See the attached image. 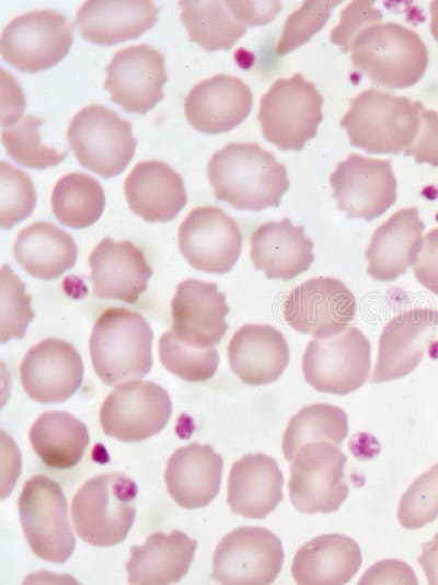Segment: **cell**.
<instances>
[{"mask_svg":"<svg viewBox=\"0 0 438 585\" xmlns=\"http://www.w3.org/2000/svg\"><path fill=\"white\" fill-rule=\"evenodd\" d=\"M207 171L216 198L240 210L277 207L289 187L286 167L254 142L228 144Z\"/></svg>","mask_w":438,"mask_h":585,"instance_id":"1","label":"cell"},{"mask_svg":"<svg viewBox=\"0 0 438 585\" xmlns=\"http://www.w3.org/2000/svg\"><path fill=\"white\" fill-rule=\"evenodd\" d=\"M350 50L355 70L390 89L415 84L428 65V50L419 35L394 22L367 26L355 37Z\"/></svg>","mask_w":438,"mask_h":585,"instance_id":"2","label":"cell"},{"mask_svg":"<svg viewBox=\"0 0 438 585\" xmlns=\"http://www.w3.org/2000/svg\"><path fill=\"white\" fill-rule=\"evenodd\" d=\"M153 332L139 313L107 308L96 319L91 337L93 368L106 386L146 376L152 367Z\"/></svg>","mask_w":438,"mask_h":585,"instance_id":"3","label":"cell"},{"mask_svg":"<svg viewBox=\"0 0 438 585\" xmlns=\"http://www.w3.org/2000/svg\"><path fill=\"white\" fill-rule=\"evenodd\" d=\"M419 103L405 96L367 89L350 100L342 117L351 146L369 153L405 151L419 128Z\"/></svg>","mask_w":438,"mask_h":585,"instance_id":"4","label":"cell"},{"mask_svg":"<svg viewBox=\"0 0 438 585\" xmlns=\"http://www.w3.org/2000/svg\"><path fill=\"white\" fill-rule=\"evenodd\" d=\"M137 485L119 472L88 480L76 493L71 516L77 535L89 544L111 547L127 537L136 515Z\"/></svg>","mask_w":438,"mask_h":585,"instance_id":"5","label":"cell"},{"mask_svg":"<svg viewBox=\"0 0 438 585\" xmlns=\"http://www.w3.org/2000/svg\"><path fill=\"white\" fill-rule=\"evenodd\" d=\"M323 97L300 73L277 79L262 96L258 122L265 139L280 150H301L316 135Z\"/></svg>","mask_w":438,"mask_h":585,"instance_id":"6","label":"cell"},{"mask_svg":"<svg viewBox=\"0 0 438 585\" xmlns=\"http://www.w3.org/2000/svg\"><path fill=\"white\" fill-rule=\"evenodd\" d=\"M18 505L31 550L45 561L66 562L74 550L76 539L59 483L44 474L32 477L24 483Z\"/></svg>","mask_w":438,"mask_h":585,"instance_id":"7","label":"cell"},{"mask_svg":"<svg viewBox=\"0 0 438 585\" xmlns=\"http://www.w3.org/2000/svg\"><path fill=\"white\" fill-rule=\"evenodd\" d=\"M67 139L79 163L105 179L122 173L136 149L130 123L97 104L72 117Z\"/></svg>","mask_w":438,"mask_h":585,"instance_id":"8","label":"cell"},{"mask_svg":"<svg viewBox=\"0 0 438 585\" xmlns=\"http://www.w3.org/2000/svg\"><path fill=\"white\" fill-rule=\"evenodd\" d=\"M371 364L370 343L357 328L311 340L303 353L306 381L320 392L347 394L368 379Z\"/></svg>","mask_w":438,"mask_h":585,"instance_id":"9","label":"cell"},{"mask_svg":"<svg viewBox=\"0 0 438 585\" xmlns=\"http://www.w3.org/2000/svg\"><path fill=\"white\" fill-rule=\"evenodd\" d=\"M345 463L339 446L328 441L302 445L290 468L289 497L295 508L304 514L337 511L349 492Z\"/></svg>","mask_w":438,"mask_h":585,"instance_id":"10","label":"cell"},{"mask_svg":"<svg viewBox=\"0 0 438 585\" xmlns=\"http://www.w3.org/2000/svg\"><path fill=\"white\" fill-rule=\"evenodd\" d=\"M72 45V26L60 13L38 10L11 20L2 31L1 55L24 72H38L58 64Z\"/></svg>","mask_w":438,"mask_h":585,"instance_id":"11","label":"cell"},{"mask_svg":"<svg viewBox=\"0 0 438 585\" xmlns=\"http://www.w3.org/2000/svg\"><path fill=\"white\" fill-rule=\"evenodd\" d=\"M172 414L169 393L151 381H126L117 386L102 403L100 424L117 440H145L160 431Z\"/></svg>","mask_w":438,"mask_h":585,"instance_id":"12","label":"cell"},{"mask_svg":"<svg viewBox=\"0 0 438 585\" xmlns=\"http://www.w3.org/2000/svg\"><path fill=\"white\" fill-rule=\"evenodd\" d=\"M284 562L279 538L262 527H242L224 536L216 548L211 578L220 584L273 583Z\"/></svg>","mask_w":438,"mask_h":585,"instance_id":"13","label":"cell"},{"mask_svg":"<svg viewBox=\"0 0 438 585\" xmlns=\"http://www.w3.org/2000/svg\"><path fill=\"white\" fill-rule=\"evenodd\" d=\"M356 316L353 292L333 277L310 278L286 297L283 317L296 331L326 339L342 333Z\"/></svg>","mask_w":438,"mask_h":585,"instance_id":"14","label":"cell"},{"mask_svg":"<svg viewBox=\"0 0 438 585\" xmlns=\"http://www.w3.org/2000/svg\"><path fill=\"white\" fill-rule=\"evenodd\" d=\"M337 207L349 218L367 221L387 211L396 199V180L390 160L350 153L330 176Z\"/></svg>","mask_w":438,"mask_h":585,"instance_id":"15","label":"cell"},{"mask_svg":"<svg viewBox=\"0 0 438 585\" xmlns=\"http://www.w3.org/2000/svg\"><path fill=\"white\" fill-rule=\"evenodd\" d=\"M178 248L194 268L221 275L239 259L242 233L235 220L221 208L197 207L180 226Z\"/></svg>","mask_w":438,"mask_h":585,"instance_id":"16","label":"cell"},{"mask_svg":"<svg viewBox=\"0 0 438 585\" xmlns=\"http://www.w3.org/2000/svg\"><path fill=\"white\" fill-rule=\"evenodd\" d=\"M164 56L147 44L118 50L106 67L104 87L127 112L145 114L163 97Z\"/></svg>","mask_w":438,"mask_h":585,"instance_id":"17","label":"cell"},{"mask_svg":"<svg viewBox=\"0 0 438 585\" xmlns=\"http://www.w3.org/2000/svg\"><path fill=\"white\" fill-rule=\"evenodd\" d=\"M26 394L38 403L68 400L81 386L83 363L78 351L60 339H45L31 347L20 366Z\"/></svg>","mask_w":438,"mask_h":585,"instance_id":"18","label":"cell"},{"mask_svg":"<svg viewBox=\"0 0 438 585\" xmlns=\"http://www.w3.org/2000/svg\"><path fill=\"white\" fill-rule=\"evenodd\" d=\"M229 311L226 295L216 284L185 279L171 301L172 332L189 347L210 348L223 337Z\"/></svg>","mask_w":438,"mask_h":585,"instance_id":"19","label":"cell"},{"mask_svg":"<svg viewBox=\"0 0 438 585\" xmlns=\"http://www.w3.org/2000/svg\"><path fill=\"white\" fill-rule=\"evenodd\" d=\"M93 295L135 303L152 276L142 251L130 241L103 238L89 255Z\"/></svg>","mask_w":438,"mask_h":585,"instance_id":"20","label":"cell"},{"mask_svg":"<svg viewBox=\"0 0 438 585\" xmlns=\"http://www.w3.org/2000/svg\"><path fill=\"white\" fill-rule=\"evenodd\" d=\"M252 105V91L243 80L234 76L216 74L189 91L184 110L194 128L215 135L240 125Z\"/></svg>","mask_w":438,"mask_h":585,"instance_id":"21","label":"cell"},{"mask_svg":"<svg viewBox=\"0 0 438 585\" xmlns=\"http://www.w3.org/2000/svg\"><path fill=\"white\" fill-rule=\"evenodd\" d=\"M438 325V311L417 308L399 313L384 326L371 382L402 378L413 371L424 356L427 333Z\"/></svg>","mask_w":438,"mask_h":585,"instance_id":"22","label":"cell"},{"mask_svg":"<svg viewBox=\"0 0 438 585\" xmlns=\"http://www.w3.org/2000/svg\"><path fill=\"white\" fill-rule=\"evenodd\" d=\"M424 228L416 207L393 214L370 239L365 252L368 274L379 282H392L406 273L422 249Z\"/></svg>","mask_w":438,"mask_h":585,"instance_id":"23","label":"cell"},{"mask_svg":"<svg viewBox=\"0 0 438 585\" xmlns=\"http://www.w3.org/2000/svg\"><path fill=\"white\" fill-rule=\"evenodd\" d=\"M254 267L269 279L289 280L309 269L314 261L313 242L302 226L288 218L257 227L250 239Z\"/></svg>","mask_w":438,"mask_h":585,"instance_id":"24","label":"cell"},{"mask_svg":"<svg viewBox=\"0 0 438 585\" xmlns=\"http://www.w3.org/2000/svg\"><path fill=\"white\" fill-rule=\"evenodd\" d=\"M231 370L251 386L275 381L289 362L288 343L280 331L268 324H245L228 345Z\"/></svg>","mask_w":438,"mask_h":585,"instance_id":"25","label":"cell"},{"mask_svg":"<svg viewBox=\"0 0 438 585\" xmlns=\"http://www.w3.org/2000/svg\"><path fill=\"white\" fill-rule=\"evenodd\" d=\"M223 461L209 445L192 443L170 457L164 481L171 497L187 509L208 505L220 489Z\"/></svg>","mask_w":438,"mask_h":585,"instance_id":"26","label":"cell"},{"mask_svg":"<svg viewBox=\"0 0 438 585\" xmlns=\"http://www.w3.org/2000/svg\"><path fill=\"white\" fill-rule=\"evenodd\" d=\"M158 13L148 0H90L77 12L76 24L87 41L111 46L139 37L155 24Z\"/></svg>","mask_w":438,"mask_h":585,"instance_id":"27","label":"cell"},{"mask_svg":"<svg viewBox=\"0 0 438 585\" xmlns=\"http://www.w3.org/2000/svg\"><path fill=\"white\" fill-rule=\"evenodd\" d=\"M130 209L149 222H165L177 216L187 195L182 176L164 162L137 163L125 181Z\"/></svg>","mask_w":438,"mask_h":585,"instance_id":"28","label":"cell"},{"mask_svg":"<svg viewBox=\"0 0 438 585\" xmlns=\"http://www.w3.org/2000/svg\"><path fill=\"white\" fill-rule=\"evenodd\" d=\"M283 484L275 459L265 454L246 455L231 467L227 503L234 514L262 519L281 502Z\"/></svg>","mask_w":438,"mask_h":585,"instance_id":"29","label":"cell"},{"mask_svg":"<svg viewBox=\"0 0 438 585\" xmlns=\"http://www.w3.org/2000/svg\"><path fill=\"white\" fill-rule=\"evenodd\" d=\"M196 548L197 541L182 531L153 532L142 546L131 547L126 563L128 583L162 585L178 582L188 572Z\"/></svg>","mask_w":438,"mask_h":585,"instance_id":"30","label":"cell"},{"mask_svg":"<svg viewBox=\"0 0 438 585\" xmlns=\"http://www.w3.org/2000/svg\"><path fill=\"white\" fill-rule=\"evenodd\" d=\"M362 562L358 544L349 537L328 534L306 542L297 551L291 573L301 585L348 583Z\"/></svg>","mask_w":438,"mask_h":585,"instance_id":"31","label":"cell"},{"mask_svg":"<svg viewBox=\"0 0 438 585\" xmlns=\"http://www.w3.org/2000/svg\"><path fill=\"white\" fill-rule=\"evenodd\" d=\"M13 255L31 276L53 279L73 267L78 248L73 238L56 225L37 221L20 231Z\"/></svg>","mask_w":438,"mask_h":585,"instance_id":"32","label":"cell"},{"mask_svg":"<svg viewBox=\"0 0 438 585\" xmlns=\"http://www.w3.org/2000/svg\"><path fill=\"white\" fill-rule=\"evenodd\" d=\"M87 426L70 413H42L30 429V443L49 468L69 469L82 459L89 445Z\"/></svg>","mask_w":438,"mask_h":585,"instance_id":"33","label":"cell"},{"mask_svg":"<svg viewBox=\"0 0 438 585\" xmlns=\"http://www.w3.org/2000/svg\"><path fill=\"white\" fill-rule=\"evenodd\" d=\"M178 4L189 41L207 50L230 49L246 32L224 2L184 0Z\"/></svg>","mask_w":438,"mask_h":585,"instance_id":"34","label":"cell"},{"mask_svg":"<svg viewBox=\"0 0 438 585\" xmlns=\"http://www.w3.org/2000/svg\"><path fill=\"white\" fill-rule=\"evenodd\" d=\"M105 194L91 175L74 172L64 175L51 193V209L59 222L73 229L87 228L101 217Z\"/></svg>","mask_w":438,"mask_h":585,"instance_id":"35","label":"cell"},{"mask_svg":"<svg viewBox=\"0 0 438 585\" xmlns=\"http://www.w3.org/2000/svg\"><path fill=\"white\" fill-rule=\"evenodd\" d=\"M347 433L348 421L343 409L326 403L304 406L290 418L285 429V458L291 461L302 445L312 441H328L341 446Z\"/></svg>","mask_w":438,"mask_h":585,"instance_id":"36","label":"cell"},{"mask_svg":"<svg viewBox=\"0 0 438 585\" xmlns=\"http://www.w3.org/2000/svg\"><path fill=\"white\" fill-rule=\"evenodd\" d=\"M43 123L27 114L2 126V144L8 154L26 168L43 170L57 165L67 156L42 142L38 129Z\"/></svg>","mask_w":438,"mask_h":585,"instance_id":"37","label":"cell"},{"mask_svg":"<svg viewBox=\"0 0 438 585\" xmlns=\"http://www.w3.org/2000/svg\"><path fill=\"white\" fill-rule=\"evenodd\" d=\"M159 355L164 368L175 376L191 382L210 379L219 363L215 347L193 348L180 342L172 331L159 340Z\"/></svg>","mask_w":438,"mask_h":585,"instance_id":"38","label":"cell"},{"mask_svg":"<svg viewBox=\"0 0 438 585\" xmlns=\"http://www.w3.org/2000/svg\"><path fill=\"white\" fill-rule=\"evenodd\" d=\"M32 297L25 292L24 283L8 266L0 272V342L23 339L34 319Z\"/></svg>","mask_w":438,"mask_h":585,"instance_id":"39","label":"cell"},{"mask_svg":"<svg viewBox=\"0 0 438 585\" xmlns=\"http://www.w3.org/2000/svg\"><path fill=\"white\" fill-rule=\"evenodd\" d=\"M36 205L34 184L25 172L0 162V226L10 229L27 218Z\"/></svg>","mask_w":438,"mask_h":585,"instance_id":"40","label":"cell"},{"mask_svg":"<svg viewBox=\"0 0 438 585\" xmlns=\"http://www.w3.org/2000/svg\"><path fill=\"white\" fill-rule=\"evenodd\" d=\"M437 517L438 462L408 486L397 508V519L406 529H419Z\"/></svg>","mask_w":438,"mask_h":585,"instance_id":"41","label":"cell"},{"mask_svg":"<svg viewBox=\"0 0 438 585\" xmlns=\"http://www.w3.org/2000/svg\"><path fill=\"white\" fill-rule=\"evenodd\" d=\"M341 2L335 0L304 1L300 9L287 18L276 45V54L278 56L286 55L307 43L313 34L324 26L332 9Z\"/></svg>","mask_w":438,"mask_h":585,"instance_id":"42","label":"cell"},{"mask_svg":"<svg viewBox=\"0 0 438 585\" xmlns=\"http://www.w3.org/2000/svg\"><path fill=\"white\" fill-rule=\"evenodd\" d=\"M382 12L374 7V1H351L341 13L339 24L331 32V42L342 50H350L355 37L367 26L379 23Z\"/></svg>","mask_w":438,"mask_h":585,"instance_id":"43","label":"cell"},{"mask_svg":"<svg viewBox=\"0 0 438 585\" xmlns=\"http://www.w3.org/2000/svg\"><path fill=\"white\" fill-rule=\"evenodd\" d=\"M417 163L438 167V113L419 103V128L414 142L404 151Z\"/></svg>","mask_w":438,"mask_h":585,"instance_id":"44","label":"cell"},{"mask_svg":"<svg viewBox=\"0 0 438 585\" xmlns=\"http://www.w3.org/2000/svg\"><path fill=\"white\" fill-rule=\"evenodd\" d=\"M416 279L428 290L438 295V229L423 238L422 249L413 265Z\"/></svg>","mask_w":438,"mask_h":585,"instance_id":"45","label":"cell"},{"mask_svg":"<svg viewBox=\"0 0 438 585\" xmlns=\"http://www.w3.org/2000/svg\"><path fill=\"white\" fill-rule=\"evenodd\" d=\"M412 569L397 560H383L367 570L359 584H417Z\"/></svg>","mask_w":438,"mask_h":585,"instance_id":"46","label":"cell"},{"mask_svg":"<svg viewBox=\"0 0 438 585\" xmlns=\"http://www.w3.org/2000/svg\"><path fill=\"white\" fill-rule=\"evenodd\" d=\"M232 15L243 25H263L281 8L280 1H224Z\"/></svg>","mask_w":438,"mask_h":585,"instance_id":"47","label":"cell"},{"mask_svg":"<svg viewBox=\"0 0 438 585\" xmlns=\"http://www.w3.org/2000/svg\"><path fill=\"white\" fill-rule=\"evenodd\" d=\"M418 563L423 567L428 583L438 585V534L430 541L422 544Z\"/></svg>","mask_w":438,"mask_h":585,"instance_id":"48","label":"cell"},{"mask_svg":"<svg viewBox=\"0 0 438 585\" xmlns=\"http://www.w3.org/2000/svg\"><path fill=\"white\" fill-rule=\"evenodd\" d=\"M430 32L435 39L438 42V0L430 3Z\"/></svg>","mask_w":438,"mask_h":585,"instance_id":"49","label":"cell"}]
</instances>
